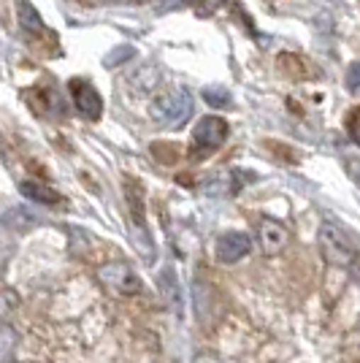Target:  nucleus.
<instances>
[{"label": "nucleus", "instance_id": "nucleus-1", "mask_svg": "<svg viewBox=\"0 0 360 363\" xmlns=\"http://www.w3.org/2000/svg\"><path fill=\"white\" fill-rule=\"evenodd\" d=\"M150 117L157 125L165 128H181L193 117V95L184 87H174L168 92H160L150 104Z\"/></svg>", "mask_w": 360, "mask_h": 363}, {"label": "nucleus", "instance_id": "nucleus-2", "mask_svg": "<svg viewBox=\"0 0 360 363\" xmlns=\"http://www.w3.org/2000/svg\"><path fill=\"white\" fill-rule=\"evenodd\" d=\"M317 244L322 250V255L330 266H342V269H349L352 257L358 255V247L352 244V239L347 236V230H342L333 223H322L320 230H317Z\"/></svg>", "mask_w": 360, "mask_h": 363}, {"label": "nucleus", "instance_id": "nucleus-3", "mask_svg": "<svg viewBox=\"0 0 360 363\" xmlns=\"http://www.w3.org/2000/svg\"><path fill=\"white\" fill-rule=\"evenodd\" d=\"M98 279H101L108 290H114L117 296H135V293H141V279H138L133 269H130L128 263H122V260L103 263L101 272H98Z\"/></svg>", "mask_w": 360, "mask_h": 363}, {"label": "nucleus", "instance_id": "nucleus-4", "mask_svg": "<svg viewBox=\"0 0 360 363\" xmlns=\"http://www.w3.org/2000/svg\"><path fill=\"white\" fill-rule=\"evenodd\" d=\"M257 244H260V252L266 257L282 255L287 247H290V230H287L279 220H260L257 225Z\"/></svg>", "mask_w": 360, "mask_h": 363}, {"label": "nucleus", "instance_id": "nucleus-5", "mask_svg": "<svg viewBox=\"0 0 360 363\" xmlns=\"http://www.w3.org/2000/svg\"><path fill=\"white\" fill-rule=\"evenodd\" d=\"M227 138V122L217 114H209L203 120H198L196 130H193V141H196L198 150L211 152V150H220L225 144Z\"/></svg>", "mask_w": 360, "mask_h": 363}, {"label": "nucleus", "instance_id": "nucleus-6", "mask_svg": "<svg viewBox=\"0 0 360 363\" xmlns=\"http://www.w3.org/2000/svg\"><path fill=\"white\" fill-rule=\"evenodd\" d=\"M249 250H252V239L247 236V233H241V230H230V233H223L217 244H214V257L220 260V263H239L244 257L249 255Z\"/></svg>", "mask_w": 360, "mask_h": 363}, {"label": "nucleus", "instance_id": "nucleus-7", "mask_svg": "<svg viewBox=\"0 0 360 363\" xmlns=\"http://www.w3.org/2000/svg\"><path fill=\"white\" fill-rule=\"evenodd\" d=\"M71 92H74V104L79 108V114L84 120L98 122L103 117V98L98 95V90L87 84V82H71Z\"/></svg>", "mask_w": 360, "mask_h": 363}, {"label": "nucleus", "instance_id": "nucleus-8", "mask_svg": "<svg viewBox=\"0 0 360 363\" xmlns=\"http://www.w3.org/2000/svg\"><path fill=\"white\" fill-rule=\"evenodd\" d=\"M125 201H128V209H130V223H133L135 233H147V225H144V187L135 179H125Z\"/></svg>", "mask_w": 360, "mask_h": 363}, {"label": "nucleus", "instance_id": "nucleus-9", "mask_svg": "<svg viewBox=\"0 0 360 363\" xmlns=\"http://www.w3.org/2000/svg\"><path fill=\"white\" fill-rule=\"evenodd\" d=\"M160 293H163L165 303L179 315L181 312V288H179V279H176V272L171 266H165L160 272Z\"/></svg>", "mask_w": 360, "mask_h": 363}, {"label": "nucleus", "instance_id": "nucleus-10", "mask_svg": "<svg viewBox=\"0 0 360 363\" xmlns=\"http://www.w3.org/2000/svg\"><path fill=\"white\" fill-rule=\"evenodd\" d=\"M19 193L25 198H30V201H35V203H44V206H52V203L60 201V193L41 184V182H22L19 184Z\"/></svg>", "mask_w": 360, "mask_h": 363}, {"label": "nucleus", "instance_id": "nucleus-11", "mask_svg": "<svg viewBox=\"0 0 360 363\" xmlns=\"http://www.w3.org/2000/svg\"><path fill=\"white\" fill-rule=\"evenodd\" d=\"M16 19H19V28L28 33H44V19L35 11V6L28 0H16Z\"/></svg>", "mask_w": 360, "mask_h": 363}, {"label": "nucleus", "instance_id": "nucleus-12", "mask_svg": "<svg viewBox=\"0 0 360 363\" xmlns=\"http://www.w3.org/2000/svg\"><path fill=\"white\" fill-rule=\"evenodd\" d=\"M16 345H19V333L14 331V325H11V323L0 325V363L14 361Z\"/></svg>", "mask_w": 360, "mask_h": 363}, {"label": "nucleus", "instance_id": "nucleus-13", "mask_svg": "<svg viewBox=\"0 0 360 363\" xmlns=\"http://www.w3.org/2000/svg\"><path fill=\"white\" fill-rule=\"evenodd\" d=\"M19 303H22V298H19L16 290H11V288L0 290V325L11 323V318L19 312Z\"/></svg>", "mask_w": 360, "mask_h": 363}, {"label": "nucleus", "instance_id": "nucleus-14", "mask_svg": "<svg viewBox=\"0 0 360 363\" xmlns=\"http://www.w3.org/2000/svg\"><path fill=\"white\" fill-rule=\"evenodd\" d=\"M157 82H160L157 68L147 65V68H141V71L130 79V87H133L135 92H150V90H154V87H157Z\"/></svg>", "mask_w": 360, "mask_h": 363}, {"label": "nucleus", "instance_id": "nucleus-15", "mask_svg": "<svg viewBox=\"0 0 360 363\" xmlns=\"http://www.w3.org/2000/svg\"><path fill=\"white\" fill-rule=\"evenodd\" d=\"M203 101L209 104L211 108H225L230 104V92L225 87H206L203 90Z\"/></svg>", "mask_w": 360, "mask_h": 363}, {"label": "nucleus", "instance_id": "nucleus-16", "mask_svg": "<svg viewBox=\"0 0 360 363\" xmlns=\"http://www.w3.org/2000/svg\"><path fill=\"white\" fill-rule=\"evenodd\" d=\"M347 130H349V136H352V141L360 147V106L352 108V114L347 117Z\"/></svg>", "mask_w": 360, "mask_h": 363}, {"label": "nucleus", "instance_id": "nucleus-17", "mask_svg": "<svg viewBox=\"0 0 360 363\" xmlns=\"http://www.w3.org/2000/svg\"><path fill=\"white\" fill-rule=\"evenodd\" d=\"M347 87L352 92H360V62L349 65V71H347Z\"/></svg>", "mask_w": 360, "mask_h": 363}, {"label": "nucleus", "instance_id": "nucleus-18", "mask_svg": "<svg viewBox=\"0 0 360 363\" xmlns=\"http://www.w3.org/2000/svg\"><path fill=\"white\" fill-rule=\"evenodd\" d=\"M196 363H225V361L220 355H214V352H198Z\"/></svg>", "mask_w": 360, "mask_h": 363}, {"label": "nucleus", "instance_id": "nucleus-19", "mask_svg": "<svg viewBox=\"0 0 360 363\" xmlns=\"http://www.w3.org/2000/svg\"><path fill=\"white\" fill-rule=\"evenodd\" d=\"M349 272H352V277H355V282L360 285V250H358V255L352 257V263H349Z\"/></svg>", "mask_w": 360, "mask_h": 363}, {"label": "nucleus", "instance_id": "nucleus-20", "mask_svg": "<svg viewBox=\"0 0 360 363\" xmlns=\"http://www.w3.org/2000/svg\"><path fill=\"white\" fill-rule=\"evenodd\" d=\"M355 179H358V184H360V168H358V174H355Z\"/></svg>", "mask_w": 360, "mask_h": 363}, {"label": "nucleus", "instance_id": "nucleus-21", "mask_svg": "<svg viewBox=\"0 0 360 363\" xmlns=\"http://www.w3.org/2000/svg\"><path fill=\"white\" fill-rule=\"evenodd\" d=\"M106 3H114V0H106Z\"/></svg>", "mask_w": 360, "mask_h": 363}]
</instances>
